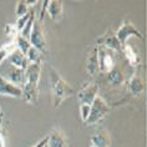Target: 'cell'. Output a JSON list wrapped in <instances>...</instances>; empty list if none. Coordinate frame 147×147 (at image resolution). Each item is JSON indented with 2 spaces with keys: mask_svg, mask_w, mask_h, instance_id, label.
I'll return each mask as SVG.
<instances>
[{
  "mask_svg": "<svg viewBox=\"0 0 147 147\" xmlns=\"http://www.w3.org/2000/svg\"><path fill=\"white\" fill-rule=\"evenodd\" d=\"M42 61L29 64L28 69L25 70V81L23 85V97L28 104H36L39 97V80L41 74Z\"/></svg>",
  "mask_w": 147,
  "mask_h": 147,
  "instance_id": "cell-1",
  "label": "cell"
},
{
  "mask_svg": "<svg viewBox=\"0 0 147 147\" xmlns=\"http://www.w3.org/2000/svg\"><path fill=\"white\" fill-rule=\"evenodd\" d=\"M50 82L51 91H53L54 106L59 107L61 105V102H64L69 96H71L74 94V90L54 67L50 69Z\"/></svg>",
  "mask_w": 147,
  "mask_h": 147,
  "instance_id": "cell-2",
  "label": "cell"
},
{
  "mask_svg": "<svg viewBox=\"0 0 147 147\" xmlns=\"http://www.w3.org/2000/svg\"><path fill=\"white\" fill-rule=\"evenodd\" d=\"M111 107L109 106V104L106 102L101 96H97L95 98V101L91 105V110H90V115L86 120V125H94L100 122L101 120H104L107 113L110 112Z\"/></svg>",
  "mask_w": 147,
  "mask_h": 147,
  "instance_id": "cell-3",
  "label": "cell"
},
{
  "mask_svg": "<svg viewBox=\"0 0 147 147\" xmlns=\"http://www.w3.org/2000/svg\"><path fill=\"white\" fill-rule=\"evenodd\" d=\"M97 60H98V71L104 74L110 72L116 65L115 53L101 45H97Z\"/></svg>",
  "mask_w": 147,
  "mask_h": 147,
  "instance_id": "cell-4",
  "label": "cell"
},
{
  "mask_svg": "<svg viewBox=\"0 0 147 147\" xmlns=\"http://www.w3.org/2000/svg\"><path fill=\"white\" fill-rule=\"evenodd\" d=\"M115 35H116V38L119 39V41L121 42V45L127 44V40L130 39L131 36H136V38L140 39V40L145 39V36H143L142 32L140 31L131 21H128L126 19L122 21V24H121V26L119 28V30L116 31Z\"/></svg>",
  "mask_w": 147,
  "mask_h": 147,
  "instance_id": "cell-5",
  "label": "cell"
},
{
  "mask_svg": "<svg viewBox=\"0 0 147 147\" xmlns=\"http://www.w3.org/2000/svg\"><path fill=\"white\" fill-rule=\"evenodd\" d=\"M29 42L32 47H35L36 50H39L40 53H44L46 49V39H45V34H44V29L42 25L39 20H35L32 30L29 36Z\"/></svg>",
  "mask_w": 147,
  "mask_h": 147,
  "instance_id": "cell-6",
  "label": "cell"
},
{
  "mask_svg": "<svg viewBox=\"0 0 147 147\" xmlns=\"http://www.w3.org/2000/svg\"><path fill=\"white\" fill-rule=\"evenodd\" d=\"M98 85L96 82H91L89 85H86L84 89L78 94V100L81 104H87V105H92V102L95 101V98L98 96Z\"/></svg>",
  "mask_w": 147,
  "mask_h": 147,
  "instance_id": "cell-7",
  "label": "cell"
},
{
  "mask_svg": "<svg viewBox=\"0 0 147 147\" xmlns=\"http://www.w3.org/2000/svg\"><path fill=\"white\" fill-rule=\"evenodd\" d=\"M1 76L8 80L9 82H11L19 87H23L24 81H25V71L19 67H15L13 65H9L5 69L4 75H1Z\"/></svg>",
  "mask_w": 147,
  "mask_h": 147,
  "instance_id": "cell-8",
  "label": "cell"
},
{
  "mask_svg": "<svg viewBox=\"0 0 147 147\" xmlns=\"http://www.w3.org/2000/svg\"><path fill=\"white\" fill-rule=\"evenodd\" d=\"M0 96H10V97H23V89L14 84L9 82L0 75Z\"/></svg>",
  "mask_w": 147,
  "mask_h": 147,
  "instance_id": "cell-9",
  "label": "cell"
},
{
  "mask_svg": "<svg viewBox=\"0 0 147 147\" xmlns=\"http://www.w3.org/2000/svg\"><path fill=\"white\" fill-rule=\"evenodd\" d=\"M97 44L101 45V46L107 47V49H110V50H112L113 53H115V51L121 53V50H122L121 42L119 41V39L116 38V35L112 34V32H107V34H105L102 38H98Z\"/></svg>",
  "mask_w": 147,
  "mask_h": 147,
  "instance_id": "cell-10",
  "label": "cell"
},
{
  "mask_svg": "<svg viewBox=\"0 0 147 147\" xmlns=\"http://www.w3.org/2000/svg\"><path fill=\"white\" fill-rule=\"evenodd\" d=\"M111 137L105 128H100L91 137V147H110Z\"/></svg>",
  "mask_w": 147,
  "mask_h": 147,
  "instance_id": "cell-11",
  "label": "cell"
},
{
  "mask_svg": "<svg viewBox=\"0 0 147 147\" xmlns=\"http://www.w3.org/2000/svg\"><path fill=\"white\" fill-rule=\"evenodd\" d=\"M66 146H67L66 137L61 130L55 128V130H53L47 135L46 147H66Z\"/></svg>",
  "mask_w": 147,
  "mask_h": 147,
  "instance_id": "cell-12",
  "label": "cell"
},
{
  "mask_svg": "<svg viewBox=\"0 0 147 147\" xmlns=\"http://www.w3.org/2000/svg\"><path fill=\"white\" fill-rule=\"evenodd\" d=\"M121 53L125 55L127 62L130 64V66H132V67H136V66H138L141 64V57H140L138 53L135 50L134 46L130 45V44H125V45H122Z\"/></svg>",
  "mask_w": 147,
  "mask_h": 147,
  "instance_id": "cell-13",
  "label": "cell"
},
{
  "mask_svg": "<svg viewBox=\"0 0 147 147\" xmlns=\"http://www.w3.org/2000/svg\"><path fill=\"white\" fill-rule=\"evenodd\" d=\"M8 60L10 62V65L15 66V67H19L21 70H24V71L28 69V66H29V61H28L26 56H25V55L18 49H15L11 54L9 55Z\"/></svg>",
  "mask_w": 147,
  "mask_h": 147,
  "instance_id": "cell-14",
  "label": "cell"
},
{
  "mask_svg": "<svg viewBox=\"0 0 147 147\" xmlns=\"http://www.w3.org/2000/svg\"><path fill=\"white\" fill-rule=\"evenodd\" d=\"M127 90L132 96H140L143 91H145V81L137 75H134L128 80Z\"/></svg>",
  "mask_w": 147,
  "mask_h": 147,
  "instance_id": "cell-15",
  "label": "cell"
},
{
  "mask_svg": "<svg viewBox=\"0 0 147 147\" xmlns=\"http://www.w3.org/2000/svg\"><path fill=\"white\" fill-rule=\"evenodd\" d=\"M46 13L51 20L60 21L62 19V3L59 0H49Z\"/></svg>",
  "mask_w": 147,
  "mask_h": 147,
  "instance_id": "cell-16",
  "label": "cell"
},
{
  "mask_svg": "<svg viewBox=\"0 0 147 147\" xmlns=\"http://www.w3.org/2000/svg\"><path fill=\"white\" fill-rule=\"evenodd\" d=\"M86 71L90 76H94L98 72V60H97V46L94 47L89 54L86 60Z\"/></svg>",
  "mask_w": 147,
  "mask_h": 147,
  "instance_id": "cell-17",
  "label": "cell"
},
{
  "mask_svg": "<svg viewBox=\"0 0 147 147\" xmlns=\"http://www.w3.org/2000/svg\"><path fill=\"white\" fill-rule=\"evenodd\" d=\"M106 79H107V81H109L110 85H112V86H121L125 82L123 72L121 71L120 69H117L116 66L110 72L106 74Z\"/></svg>",
  "mask_w": 147,
  "mask_h": 147,
  "instance_id": "cell-18",
  "label": "cell"
},
{
  "mask_svg": "<svg viewBox=\"0 0 147 147\" xmlns=\"http://www.w3.org/2000/svg\"><path fill=\"white\" fill-rule=\"evenodd\" d=\"M14 42H15L16 49L19 50V51H21V53H23L24 55H26L28 50L31 47L30 42H29V40L25 39V38H23V36L19 35V34L15 36V39H14Z\"/></svg>",
  "mask_w": 147,
  "mask_h": 147,
  "instance_id": "cell-19",
  "label": "cell"
},
{
  "mask_svg": "<svg viewBox=\"0 0 147 147\" xmlns=\"http://www.w3.org/2000/svg\"><path fill=\"white\" fill-rule=\"evenodd\" d=\"M15 49H16V46H15V42H14V40H11L10 42L5 44V45H3L1 47H0V65H1V62L4 61L5 59H8V56Z\"/></svg>",
  "mask_w": 147,
  "mask_h": 147,
  "instance_id": "cell-20",
  "label": "cell"
},
{
  "mask_svg": "<svg viewBox=\"0 0 147 147\" xmlns=\"http://www.w3.org/2000/svg\"><path fill=\"white\" fill-rule=\"evenodd\" d=\"M35 20H36V14H35V11H34V13H32V15L30 16V19L28 20V23L25 24V26L21 29V31L19 32V35H21L23 38H25V39L29 40V36H30V32H31V30H32V26H34Z\"/></svg>",
  "mask_w": 147,
  "mask_h": 147,
  "instance_id": "cell-21",
  "label": "cell"
},
{
  "mask_svg": "<svg viewBox=\"0 0 147 147\" xmlns=\"http://www.w3.org/2000/svg\"><path fill=\"white\" fill-rule=\"evenodd\" d=\"M25 56H26L29 64H34V62L42 61V59H41V53H40L39 50H36L35 47H32V46L28 50V53H26V55H25Z\"/></svg>",
  "mask_w": 147,
  "mask_h": 147,
  "instance_id": "cell-22",
  "label": "cell"
},
{
  "mask_svg": "<svg viewBox=\"0 0 147 147\" xmlns=\"http://www.w3.org/2000/svg\"><path fill=\"white\" fill-rule=\"evenodd\" d=\"M35 10L34 9H30L29 11L25 14L24 16H21V18H18V20H16V23H15V26H16V29H18V31H21V29H23L24 26H25V24L28 23V20L30 19V16L32 15V13H34Z\"/></svg>",
  "mask_w": 147,
  "mask_h": 147,
  "instance_id": "cell-23",
  "label": "cell"
},
{
  "mask_svg": "<svg viewBox=\"0 0 147 147\" xmlns=\"http://www.w3.org/2000/svg\"><path fill=\"white\" fill-rule=\"evenodd\" d=\"M30 8L26 5V3H25V0H19V1L16 3V9H15V14L18 18H21L24 16L25 14H26Z\"/></svg>",
  "mask_w": 147,
  "mask_h": 147,
  "instance_id": "cell-24",
  "label": "cell"
},
{
  "mask_svg": "<svg viewBox=\"0 0 147 147\" xmlns=\"http://www.w3.org/2000/svg\"><path fill=\"white\" fill-rule=\"evenodd\" d=\"M90 110H91V105H87V104L80 105V117H81L82 122H86L87 117L90 115Z\"/></svg>",
  "mask_w": 147,
  "mask_h": 147,
  "instance_id": "cell-25",
  "label": "cell"
},
{
  "mask_svg": "<svg viewBox=\"0 0 147 147\" xmlns=\"http://www.w3.org/2000/svg\"><path fill=\"white\" fill-rule=\"evenodd\" d=\"M5 34L10 36V38H15V36L19 34V31H18V29L15 26V24H6L5 26Z\"/></svg>",
  "mask_w": 147,
  "mask_h": 147,
  "instance_id": "cell-26",
  "label": "cell"
},
{
  "mask_svg": "<svg viewBox=\"0 0 147 147\" xmlns=\"http://www.w3.org/2000/svg\"><path fill=\"white\" fill-rule=\"evenodd\" d=\"M46 143H47V135H46L44 138L40 140V141L36 142V143H35V145L32 146V147H45V146H46Z\"/></svg>",
  "mask_w": 147,
  "mask_h": 147,
  "instance_id": "cell-27",
  "label": "cell"
},
{
  "mask_svg": "<svg viewBox=\"0 0 147 147\" xmlns=\"http://www.w3.org/2000/svg\"><path fill=\"white\" fill-rule=\"evenodd\" d=\"M0 147H5V141H4V137H0Z\"/></svg>",
  "mask_w": 147,
  "mask_h": 147,
  "instance_id": "cell-28",
  "label": "cell"
},
{
  "mask_svg": "<svg viewBox=\"0 0 147 147\" xmlns=\"http://www.w3.org/2000/svg\"><path fill=\"white\" fill-rule=\"evenodd\" d=\"M3 117H4V112H3L1 106H0V123H1V121H3Z\"/></svg>",
  "mask_w": 147,
  "mask_h": 147,
  "instance_id": "cell-29",
  "label": "cell"
},
{
  "mask_svg": "<svg viewBox=\"0 0 147 147\" xmlns=\"http://www.w3.org/2000/svg\"><path fill=\"white\" fill-rule=\"evenodd\" d=\"M1 136H3V135H1V128H0V137H1Z\"/></svg>",
  "mask_w": 147,
  "mask_h": 147,
  "instance_id": "cell-30",
  "label": "cell"
},
{
  "mask_svg": "<svg viewBox=\"0 0 147 147\" xmlns=\"http://www.w3.org/2000/svg\"><path fill=\"white\" fill-rule=\"evenodd\" d=\"M45 147H46V146H45Z\"/></svg>",
  "mask_w": 147,
  "mask_h": 147,
  "instance_id": "cell-31",
  "label": "cell"
}]
</instances>
